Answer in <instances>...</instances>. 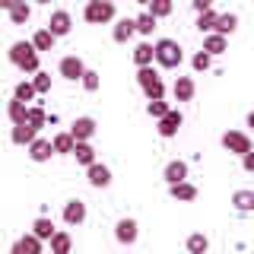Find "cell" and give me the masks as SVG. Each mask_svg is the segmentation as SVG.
<instances>
[{"instance_id": "cell-36", "label": "cell", "mask_w": 254, "mask_h": 254, "mask_svg": "<svg viewBox=\"0 0 254 254\" xmlns=\"http://www.w3.org/2000/svg\"><path fill=\"white\" fill-rule=\"evenodd\" d=\"M26 108H29V102H19V99H13V102H10V108H6L10 121H13V124H22V121H26Z\"/></svg>"}, {"instance_id": "cell-22", "label": "cell", "mask_w": 254, "mask_h": 254, "mask_svg": "<svg viewBox=\"0 0 254 254\" xmlns=\"http://www.w3.org/2000/svg\"><path fill=\"white\" fill-rule=\"evenodd\" d=\"M232 206H235L238 213H254V190L238 188L235 194H232Z\"/></svg>"}, {"instance_id": "cell-45", "label": "cell", "mask_w": 254, "mask_h": 254, "mask_svg": "<svg viewBox=\"0 0 254 254\" xmlns=\"http://www.w3.org/2000/svg\"><path fill=\"white\" fill-rule=\"evenodd\" d=\"M248 127H254V111H248Z\"/></svg>"}, {"instance_id": "cell-5", "label": "cell", "mask_w": 254, "mask_h": 254, "mask_svg": "<svg viewBox=\"0 0 254 254\" xmlns=\"http://www.w3.org/2000/svg\"><path fill=\"white\" fill-rule=\"evenodd\" d=\"M115 238H118V245H137V238H140L137 219H130V216L118 219L115 222Z\"/></svg>"}, {"instance_id": "cell-15", "label": "cell", "mask_w": 254, "mask_h": 254, "mask_svg": "<svg viewBox=\"0 0 254 254\" xmlns=\"http://www.w3.org/2000/svg\"><path fill=\"white\" fill-rule=\"evenodd\" d=\"M38 137V130L32 127L29 121H22V124H13V130H10V140L16 143V146H29L32 140Z\"/></svg>"}, {"instance_id": "cell-12", "label": "cell", "mask_w": 254, "mask_h": 254, "mask_svg": "<svg viewBox=\"0 0 254 254\" xmlns=\"http://www.w3.org/2000/svg\"><path fill=\"white\" fill-rule=\"evenodd\" d=\"M26 149H29V159H32V162H48V159L54 156L51 140H45V137H35V140H32Z\"/></svg>"}, {"instance_id": "cell-35", "label": "cell", "mask_w": 254, "mask_h": 254, "mask_svg": "<svg viewBox=\"0 0 254 254\" xmlns=\"http://www.w3.org/2000/svg\"><path fill=\"white\" fill-rule=\"evenodd\" d=\"M35 86H32V79H22V83H16V89H13V99H19V102H32L35 99Z\"/></svg>"}, {"instance_id": "cell-20", "label": "cell", "mask_w": 254, "mask_h": 254, "mask_svg": "<svg viewBox=\"0 0 254 254\" xmlns=\"http://www.w3.org/2000/svg\"><path fill=\"white\" fill-rule=\"evenodd\" d=\"M70 156H73L79 165H92V162H95V149H92L89 140H76V143H73V153H70Z\"/></svg>"}, {"instance_id": "cell-9", "label": "cell", "mask_w": 254, "mask_h": 254, "mask_svg": "<svg viewBox=\"0 0 254 254\" xmlns=\"http://www.w3.org/2000/svg\"><path fill=\"white\" fill-rule=\"evenodd\" d=\"M169 194H172V200H178V203H190V200H197V185L194 181H175V185H169Z\"/></svg>"}, {"instance_id": "cell-16", "label": "cell", "mask_w": 254, "mask_h": 254, "mask_svg": "<svg viewBox=\"0 0 254 254\" xmlns=\"http://www.w3.org/2000/svg\"><path fill=\"white\" fill-rule=\"evenodd\" d=\"M226 48H229V38L226 35H219V32H206V35H203V51L206 54L219 58V54H226Z\"/></svg>"}, {"instance_id": "cell-13", "label": "cell", "mask_w": 254, "mask_h": 254, "mask_svg": "<svg viewBox=\"0 0 254 254\" xmlns=\"http://www.w3.org/2000/svg\"><path fill=\"white\" fill-rule=\"evenodd\" d=\"M95 118H89V115H83V118H76L73 124H70V133H73V140H92L95 137Z\"/></svg>"}, {"instance_id": "cell-25", "label": "cell", "mask_w": 254, "mask_h": 254, "mask_svg": "<svg viewBox=\"0 0 254 254\" xmlns=\"http://www.w3.org/2000/svg\"><path fill=\"white\" fill-rule=\"evenodd\" d=\"M32 232L42 238V242H48V238L58 232V229H54V219H51V216H38L35 222H32Z\"/></svg>"}, {"instance_id": "cell-27", "label": "cell", "mask_w": 254, "mask_h": 254, "mask_svg": "<svg viewBox=\"0 0 254 254\" xmlns=\"http://www.w3.org/2000/svg\"><path fill=\"white\" fill-rule=\"evenodd\" d=\"M54 42H58V38H54L48 29H38L35 35H32V45H35V51H54Z\"/></svg>"}, {"instance_id": "cell-24", "label": "cell", "mask_w": 254, "mask_h": 254, "mask_svg": "<svg viewBox=\"0 0 254 254\" xmlns=\"http://www.w3.org/2000/svg\"><path fill=\"white\" fill-rule=\"evenodd\" d=\"M73 133H70V130H64V133H54V137H51V146H54V153H61V156H70V153H73Z\"/></svg>"}, {"instance_id": "cell-34", "label": "cell", "mask_w": 254, "mask_h": 254, "mask_svg": "<svg viewBox=\"0 0 254 254\" xmlns=\"http://www.w3.org/2000/svg\"><path fill=\"white\" fill-rule=\"evenodd\" d=\"M185 248H188V251H194V254H203L206 248H210V238H206L203 232H194V235H188Z\"/></svg>"}, {"instance_id": "cell-6", "label": "cell", "mask_w": 254, "mask_h": 254, "mask_svg": "<svg viewBox=\"0 0 254 254\" xmlns=\"http://www.w3.org/2000/svg\"><path fill=\"white\" fill-rule=\"evenodd\" d=\"M83 70H86V61L79 58V54H67V58H61V64H58V73L64 79H70V83H76V79L83 76Z\"/></svg>"}, {"instance_id": "cell-40", "label": "cell", "mask_w": 254, "mask_h": 254, "mask_svg": "<svg viewBox=\"0 0 254 254\" xmlns=\"http://www.w3.org/2000/svg\"><path fill=\"white\" fill-rule=\"evenodd\" d=\"M190 64H194V70H197V73H206V70L213 67V54H206V51H197Z\"/></svg>"}, {"instance_id": "cell-8", "label": "cell", "mask_w": 254, "mask_h": 254, "mask_svg": "<svg viewBox=\"0 0 254 254\" xmlns=\"http://www.w3.org/2000/svg\"><path fill=\"white\" fill-rule=\"evenodd\" d=\"M70 29H73V16L67 10H54L51 19H48V32H51L54 38H64V35H70Z\"/></svg>"}, {"instance_id": "cell-10", "label": "cell", "mask_w": 254, "mask_h": 254, "mask_svg": "<svg viewBox=\"0 0 254 254\" xmlns=\"http://www.w3.org/2000/svg\"><path fill=\"white\" fill-rule=\"evenodd\" d=\"M64 222H67V226H83L86 222V203L79 200V197L64 203Z\"/></svg>"}, {"instance_id": "cell-19", "label": "cell", "mask_w": 254, "mask_h": 254, "mask_svg": "<svg viewBox=\"0 0 254 254\" xmlns=\"http://www.w3.org/2000/svg\"><path fill=\"white\" fill-rule=\"evenodd\" d=\"M137 32V26H133V19H115V29H111V38H115L118 45H124V42H130V35Z\"/></svg>"}, {"instance_id": "cell-41", "label": "cell", "mask_w": 254, "mask_h": 254, "mask_svg": "<svg viewBox=\"0 0 254 254\" xmlns=\"http://www.w3.org/2000/svg\"><path fill=\"white\" fill-rule=\"evenodd\" d=\"M19 70H22V73H35V70H38V51H32L29 58L19 64Z\"/></svg>"}, {"instance_id": "cell-30", "label": "cell", "mask_w": 254, "mask_h": 254, "mask_svg": "<svg viewBox=\"0 0 254 254\" xmlns=\"http://www.w3.org/2000/svg\"><path fill=\"white\" fill-rule=\"evenodd\" d=\"M216 10H213V6H210V10H200V13H197V32H200V35H206V32H213V22H216Z\"/></svg>"}, {"instance_id": "cell-18", "label": "cell", "mask_w": 254, "mask_h": 254, "mask_svg": "<svg viewBox=\"0 0 254 254\" xmlns=\"http://www.w3.org/2000/svg\"><path fill=\"white\" fill-rule=\"evenodd\" d=\"M42 245H45V242H42L35 232H26L19 242L13 245V251H16V254H38V251H42Z\"/></svg>"}, {"instance_id": "cell-46", "label": "cell", "mask_w": 254, "mask_h": 254, "mask_svg": "<svg viewBox=\"0 0 254 254\" xmlns=\"http://www.w3.org/2000/svg\"><path fill=\"white\" fill-rule=\"evenodd\" d=\"M137 3H140V6H146V3H149V0H137Z\"/></svg>"}, {"instance_id": "cell-1", "label": "cell", "mask_w": 254, "mask_h": 254, "mask_svg": "<svg viewBox=\"0 0 254 254\" xmlns=\"http://www.w3.org/2000/svg\"><path fill=\"white\" fill-rule=\"evenodd\" d=\"M153 51H156V64L165 70H178L181 61H185V51H181V45L175 38H159L153 45Z\"/></svg>"}, {"instance_id": "cell-39", "label": "cell", "mask_w": 254, "mask_h": 254, "mask_svg": "<svg viewBox=\"0 0 254 254\" xmlns=\"http://www.w3.org/2000/svg\"><path fill=\"white\" fill-rule=\"evenodd\" d=\"M169 108H172V105H169L165 99H149V105H146V115H149V118H156V121H159V118H162V115H165Z\"/></svg>"}, {"instance_id": "cell-37", "label": "cell", "mask_w": 254, "mask_h": 254, "mask_svg": "<svg viewBox=\"0 0 254 254\" xmlns=\"http://www.w3.org/2000/svg\"><path fill=\"white\" fill-rule=\"evenodd\" d=\"M79 83H83V89H86V92H99V86H102V76L95 73V70H89V67H86V70H83V76H79Z\"/></svg>"}, {"instance_id": "cell-21", "label": "cell", "mask_w": 254, "mask_h": 254, "mask_svg": "<svg viewBox=\"0 0 254 254\" xmlns=\"http://www.w3.org/2000/svg\"><path fill=\"white\" fill-rule=\"evenodd\" d=\"M32 51H35V45H32V42H13V45H10V51H6V58H10L13 67H19V64L26 61Z\"/></svg>"}, {"instance_id": "cell-38", "label": "cell", "mask_w": 254, "mask_h": 254, "mask_svg": "<svg viewBox=\"0 0 254 254\" xmlns=\"http://www.w3.org/2000/svg\"><path fill=\"white\" fill-rule=\"evenodd\" d=\"M32 86H35L38 95L51 92V73H45V70H35V73H32Z\"/></svg>"}, {"instance_id": "cell-3", "label": "cell", "mask_w": 254, "mask_h": 254, "mask_svg": "<svg viewBox=\"0 0 254 254\" xmlns=\"http://www.w3.org/2000/svg\"><path fill=\"white\" fill-rule=\"evenodd\" d=\"M137 83L146 99H165V86L162 79H159V73L153 70V64H146V67H137Z\"/></svg>"}, {"instance_id": "cell-32", "label": "cell", "mask_w": 254, "mask_h": 254, "mask_svg": "<svg viewBox=\"0 0 254 254\" xmlns=\"http://www.w3.org/2000/svg\"><path fill=\"white\" fill-rule=\"evenodd\" d=\"M10 19L16 22V26H26V22L32 19V6H29V0H22V3H16L13 10H10Z\"/></svg>"}, {"instance_id": "cell-14", "label": "cell", "mask_w": 254, "mask_h": 254, "mask_svg": "<svg viewBox=\"0 0 254 254\" xmlns=\"http://www.w3.org/2000/svg\"><path fill=\"white\" fill-rule=\"evenodd\" d=\"M194 92H197V83L190 76H178V79H175V86H172L175 102H190V99H194Z\"/></svg>"}, {"instance_id": "cell-42", "label": "cell", "mask_w": 254, "mask_h": 254, "mask_svg": "<svg viewBox=\"0 0 254 254\" xmlns=\"http://www.w3.org/2000/svg\"><path fill=\"white\" fill-rule=\"evenodd\" d=\"M242 169L245 172H254V146L248 149V153H242Z\"/></svg>"}, {"instance_id": "cell-23", "label": "cell", "mask_w": 254, "mask_h": 254, "mask_svg": "<svg viewBox=\"0 0 254 254\" xmlns=\"http://www.w3.org/2000/svg\"><path fill=\"white\" fill-rule=\"evenodd\" d=\"M238 29V16L235 13H219L216 16V22H213V32H219V35H232V32Z\"/></svg>"}, {"instance_id": "cell-11", "label": "cell", "mask_w": 254, "mask_h": 254, "mask_svg": "<svg viewBox=\"0 0 254 254\" xmlns=\"http://www.w3.org/2000/svg\"><path fill=\"white\" fill-rule=\"evenodd\" d=\"M86 181H89L92 188H108L111 185V169H108V165H102V162L86 165Z\"/></svg>"}, {"instance_id": "cell-17", "label": "cell", "mask_w": 254, "mask_h": 254, "mask_svg": "<svg viewBox=\"0 0 254 254\" xmlns=\"http://www.w3.org/2000/svg\"><path fill=\"white\" fill-rule=\"evenodd\" d=\"M162 178H165V185L185 181V178H188V162H185V159H172V162L162 169Z\"/></svg>"}, {"instance_id": "cell-2", "label": "cell", "mask_w": 254, "mask_h": 254, "mask_svg": "<svg viewBox=\"0 0 254 254\" xmlns=\"http://www.w3.org/2000/svg\"><path fill=\"white\" fill-rule=\"evenodd\" d=\"M115 16H118V10L111 0H89L83 10V19L89 26H108V22H115Z\"/></svg>"}, {"instance_id": "cell-31", "label": "cell", "mask_w": 254, "mask_h": 254, "mask_svg": "<svg viewBox=\"0 0 254 254\" xmlns=\"http://www.w3.org/2000/svg\"><path fill=\"white\" fill-rule=\"evenodd\" d=\"M26 121L35 127V130H42V127L48 124V115H45V108L42 105H29L26 108Z\"/></svg>"}, {"instance_id": "cell-28", "label": "cell", "mask_w": 254, "mask_h": 254, "mask_svg": "<svg viewBox=\"0 0 254 254\" xmlns=\"http://www.w3.org/2000/svg\"><path fill=\"white\" fill-rule=\"evenodd\" d=\"M172 10H175L172 0H149V3H146V13H153L156 19H165V16H172Z\"/></svg>"}, {"instance_id": "cell-47", "label": "cell", "mask_w": 254, "mask_h": 254, "mask_svg": "<svg viewBox=\"0 0 254 254\" xmlns=\"http://www.w3.org/2000/svg\"><path fill=\"white\" fill-rule=\"evenodd\" d=\"M35 3H51V0H35Z\"/></svg>"}, {"instance_id": "cell-44", "label": "cell", "mask_w": 254, "mask_h": 254, "mask_svg": "<svg viewBox=\"0 0 254 254\" xmlns=\"http://www.w3.org/2000/svg\"><path fill=\"white\" fill-rule=\"evenodd\" d=\"M16 3H22V0H0V10H6V13H10Z\"/></svg>"}, {"instance_id": "cell-26", "label": "cell", "mask_w": 254, "mask_h": 254, "mask_svg": "<svg viewBox=\"0 0 254 254\" xmlns=\"http://www.w3.org/2000/svg\"><path fill=\"white\" fill-rule=\"evenodd\" d=\"M153 61H156V51H153L149 42H143V45L133 48V64H137V67H146V64H153Z\"/></svg>"}, {"instance_id": "cell-4", "label": "cell", "mask_w": 254, "mask_h": 254, "mask_svg": "<svg viewBox=\"0 0 254 254\" xmlns=\"http://www.w3.org/2000/svg\"><path fill=\"white\" fill-rule=\"evenodd\" d=\"M222 149H229V153H235V156H242V153H248V149L254 146L248 133H242V130H226L222 133Z\"/></svg>"}, {"instance_id": "cell-29", "label": "cell", "mask_w": 254, "mask_h": 254, "mask_svg": "<svg viewBox=\"0 0 254 254\" xmlns=\"http://www.w3.org/2000/svg\"><path fill=\"white\" fill-rule=\"evenodd\" d=\"M48 245H51V251H58V254H67L70 248H73V238H70L67 232H54L51 238H48Z\"/></svg>"}, {"instance_id": "cell-7", "label": "cell", "mask_w": 254, "mask_h": 254, "mask_svg": "<svg viewBox=\"0 0 254 254\" xmlns=\"http://www.w3.org/2000/svg\"><path fill=\"white\" fill-rule=\"evenodd\" d=\"M181 124H185V118H181V111L169 108V111H165L162 118H159V127H156V130H159V137H162V140H172L175 133H178V127H181Z\"/></svg>"}, {"instance_id": "cell-43", "label": "cell", "mask_w": 254, "mask_h": 254, "mask_svg": "<svg viewBox=\"0 0 254 254\" xmlns=\"http://www.w3.org/2000/svg\"><path fill=\"white\" fill-rule=\"evenodd\" d=\"M190 3H194V10L200 13V10H210V6L216 3V0H190Z\"/></svg>"}, {"instance_id": "cell-33", "label": "cell", "mask_w": 254, "mask_h": 254, "mask_svg": "<svg viewBox=\"0 0 254 254\" xmlns=\"http://www.w3.org/2000/svg\"><path fill=\"white\" fill-rule=\"evenodd\" d=\"M156 22H159V19H156L153 13H140L137 19H133V26H137L140 35H146V38H149V35H153V29H156Z\"/></svg>"}]
</instances>
